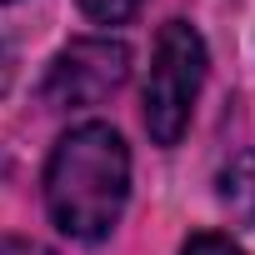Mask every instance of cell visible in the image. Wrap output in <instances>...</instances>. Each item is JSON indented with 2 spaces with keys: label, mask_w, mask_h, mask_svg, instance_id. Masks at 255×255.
<instances>
[{
  "label": "cell",
  "mask_w": 255,
  "mask_h": 255,
  "mask_svg": "<svg viewBox=\"0 0 255 255\" xmlns=\"http://www.w3.org/2000/svg\"><path fill=\"white\" fill-rule=\"evenodd\" d=\"M130 200V150L120 130L85 120L65 130L45 165V210L70 240H105Z\"/></svg>",
  "instance_id": "1"
},
{
  "label": "cell",
  "mask_w": 255,
  "mask_h": 255,
  "mask_svg": "<svg viewBox=\"0 0 255 255\" xmlns=\"http://www.w3.org/2000/svg\"><path fill=\"white\" fill-rule=\"evenodd\" d=\"M205 40L190 20H170L160 25L155 35V50H150V75H145V130L155 145H180L185 125H190V110L200 100V85H205Z\"/></svg>",
  "instance_id": "2"
},
{
  "label": "cell",
  "mask_w": 255,
  "mask_h": 255,
  "mask_svg": "<svg viewBox=\"0 0 255 255\" xmlns=\"http://www.w3.org/2000/svg\"><path fill=\"white\" fill-rule=\"evenodd\" d=\"M125 75H130V45L125 40H105V35L70 40L40 80V105H50V110L100 105L105 95H115L125 85Z\"/></svg>",
  "instance_id": "3"
},
{
  "label": "cell",
  "mask_w": 255,
  "mask_h": 255,
  "mask_svg": "<svg viewBox=\"0 0 255 255\" xmlns=\"http://www.w3.org/2000/svg\"><path fill=\"white\" fill-rule=\"evenodd\" d=\"M215 195H220V205L230 210V220H240V225H255V150L235 155V160L220 170V180H215Z\"/></svg>",
  "instance_id": "4"
},
{
  "label": "cell",
  "mask_w": 255,
  "mask_h": 255,
  "mask_svg": "<svg viewBox=\"0 0 255 255\" xmlns=\"http://www.w3.org/2000/svg\"><path fill=\"white\" fill-rule=\"evenodd\" d=\"M135 5H140V0H80V10H85L90 20H100V25H120V20H130Z\"/></svg>",
  "instance_id": "5"
},
{
  "label": "cell",
  "mask_w": 255,
  "mask_h": 255,
  "mask_svg": "<svg viewBox=\"0 0 255 255\" xmlns=\"http://www.w3.org/2000/svg\"><path fill=\"white\" fill-rule=\"evenodd\" d=\"M180 255H245V250H240L230 235H210V230H205V235H190Z\"/></svg>",
  "instance_id": "6"
},
{
  "label": "cell",
  "mask_w": 255,
  "mask_h": 255,
  "mask_svg": "<svg viewBox=\"0 0 255 255\" xmlns=\"http://www.w3.org/2000/svg\"><path fill=\"white\" fill-rule=\"evenodd\" d=\"M0 255H55V250H45L35 240H0Z\"/></svg>",
  "instance_id": "7"
},
{
  "label": "cell",
  "mask_w": 255,
  "mask_h": 255,
  "mask_svg": "<svg viewBox=\"0 0 255 255\" xmlns=\"http://www.w3.org/2000/svg\"><path fill=\"white\" fill-rule=\"evenodd\" d=\"M0 5H10V0H0Z\"/></svg>",
  "instance_id": "8"
}]
</instances>
